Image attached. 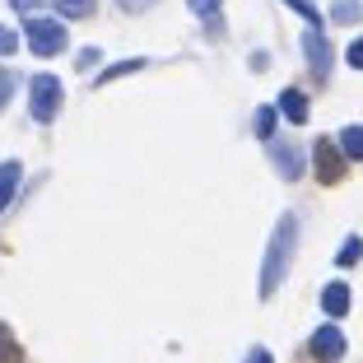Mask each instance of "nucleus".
<instances>
[{
	"label": "nucleus",
	"instance_id": "9",
	"mask_svg": "<svg viewBox=\"0 0 363 363\" xmlns=\"http://www.w3.org/2000/svg\"><path fill=\"white\" fill-rule=\"evenodd\" d=\"M321 308H326V317H345V312H350V289H345L340 279H335V284H326Z\"/></svg>",
	"mask_w": 363,
	"mask_h": 363
},
{
	"label": "nucleus",
	"instance_id": "21",
	"mask_svg": "<svg viewBox=\"0 0 363 363\" xmlns=\"http://www.w3.org/2000/svg\"><path fill=\"white\" fill-rule=\"evenodd\" d=\"M14 47H19V38H14V28H0V56H10Z\"/></svg>",
	"mask_w": 363,
	"mask_h": 363
},
{
	"label": "nucleus",
	"instance_id": "24",
	"mask_svg": "<svg viewBox=\"0 0 363 363\" xmlns=\"http://www.w3.org/2000/svg\"><path fill=\"white\" fill-rule=\"evenodd\" d=\"M247 363H275V359H270L266 350H252V354H247Z\"/></svg>",
	"mask_w": 363,
	"mask_h": 363
},
{
	"label": "nucleus",
	"instance_id": "4",
	"mask_svg": "<svg viewBox=\"0 0 363 363\" xmlns=\"http://www.w3.org/2000/svg\"><path fill=\"white\" fill-rule=\"evenodd\" d=\"M312 163H317V182H326V186H335L345 177V154L335 140H317L312 145Z\"/></svg>",
	"mask_w": 363,
	"mask_h": 363
},
{
	"label": "nucleus",
	"instance_id": "20",
	"mask_svg": "<svg viewBox=\"0 0 363 363\" xmlns=\"http://www.w3.org/2000/svg\"><path fill=\"white\" fill-rule=\"evenodd\" d=\"M10 94H14V75H10V70H0V107L10 103Z\"/></svg>",
	"mask_w": 363,
	"mask_h": 363
},
{
	"label": "nucleus",
	"instance_id": "18",
	"mask_svg": "<svg viewBox=\"0 0 363 363\" xmlns=\"http://www.w3.org/2000/svg\"><path fill=\"white\" fill-rule=\"evenodd\" d=\"M289 5H294V10H298L312 28H321V14H317V5H312V0H289Z\"/></svg>",
	"mask_w": 363,
	"mask_h": 363
},
{
	"label": "nucleus",
	"instance_id": "6",
	"mask_svg": "<svg viewBox=\"0 0 363 363\" xmlns=\"http://www.w3.org/2000/svg\"><path fill=\"white\" fill-rule=\"evenodd\" d=\"M308 354L317 363H340L345 359V335H340V326H321V331H312Z\"/></svg>",
	"mask_w": 363,
	"mask_h": 363
},
{
	"label": "nucleus",
	"instance_id": "3",
	"mask_svg": "<svg viewBox=\"0 0 363 363\" xmlns=\"http://www.w3.org/2000/svg\"><path fill=\"white\" fill-rule=\"evenodd\" d=\"M28 47L38 56H56V52H65V28L56 19H28Z\"/></svg>",
	"mask_w": 363,
	"mask_h": 363
},
{
	"label": "nucleus",
	"instance_id": "10",
	"mask_svg": "<svg viewBox=\"0 0 363 363\" xmlns=\"http://www.w3.org/2000/svg\"><path fill=\"white\" fill-rule=\"evenodd\" d=\"M14 191H19V163H0V214H5V205L14 201Z\"/></svg>",
	"mask_w": 363,
	"mask_h": 363
},
{
	"label": "nucleus",
	"instance_id": "22",
	"mask_svg": "<svg viewBox=\"0 0 363 363\" xmlns=\"http://www.w3.org/2000/svg\"><path fill=\"white\" fill-rule=\"evenodd\" d=\"M345 61H350L354 70H363V38H359V43H350V52H345Z\"/></svg>",
	"mask_w": 363,
	"mask_h": 363
},
{
	"label": "nucleus",
	"instance_id": "8",
	"mask_svg": "<svg viewBox=\"0 0 363 363\" xmlns=\"http://www.w3.org/2000/svg\"><path fill=\"white\" fill-rule=\"evenodd\" d=\"M279 112H284L294 126H303V121H308V98H303L298 89H284V94H279Z\"/></svg>",
	"mask_w": 363,
	"mask_h": 363
},
{
	"label": "nucleus",
	"instance_id": "23",
	"mask_svg": "<svg viewBox=\"0 0 363 363\" xmlns=\"http://www.w3.org/2000/svg\"><path fill=\"white\" fill-rule=\"evenodd\" d=\"M10 5H14V10H19V14H33V10H38V5H43V0H10Z\"/></svg>",
	"mask_w": 363,
	"mask_h": 363
},
{
	"label": "nucleus",
	"instance_id": "25",
	"mask_svg": "<svg viewBox=\"0 0 363 363\" xmlns=\"http://www.w3.org/2000/svg\"><path fill=\"white\" fill-rule=\"evenodd\" d=\"M126 10H145V5H154V0H121Z\"/></svg>",
	"mask_w": 363,
	"mask_h": 363
},
{
	"label": "nucleus",
	"instance_id": "7",
	"mask_svg": "<svg viewBox=\"0 0 363 363\" xmlns=\"http://www.w3.org/2000/svg\"><path fill=\"white\" fill-rule=\"evenodd\" d=\"M270 159H275L279 177L284 182H298L303 177V150L298 145H289V140H270Z\"/></svg>",
	"mask_w": 363,
	"mask_h": 363
},
{
	"label": "nucleus",
	"instance_id": "15",
	"mask_svg": "<svg viewBox=\"0 0 363 363\" xmlns=\"http://www.w3.org/2000/svg\"><path fill=\"white\" fill-rule=\"evenodd\" d=\"M145 61H121V65H107L103 75H98V84H112V79H121V75H130V70H140Z\"/></svg>",
	"mask_w": 363,
	"mask_h": 363
},
{
	"label": "nucleus",
	"instance_id": "16",
	"mask_svg": "<svg viewBox=\"0 0 363 363\" xmlns=\"http://www.w3.org/2000/svg\"><path fill=\"white\" fill-rule=\"evenodd\" d=\"M359 257H363V242H359V238H345V247H340V257H335V261H340V266H359Z\"/></svg>",
	"mask_w": 363,
	"mask_h": 363
},
{
	"label": "nucleus",
	"instance_id": "2",
	"mask_svg": "<svg viewBox=\"0 0 363 363\" xmlns=\"http://www.w3.org/2000/svg\"><path fill=\"white\" fill-rule=\"evenodd\" d=\"M28 107H33V121H56V112H61V79L56 75H38L33 79V98H28Z\"/></svg>",
	"mask_w": 363,
	"mask_h": 363
},
{
	"label": "nucleus",
	"instance_id": "12",
	"mask_svg": "<svg viewBox=\"0 0 363 363\" xmlns=\"http://www.w3.org/2000/svg\"><path fill=\"white\" fill-rule=\"evenodd\" d=\"M0 363H23V350H19V340H14V331L0 321Z\"/></svg>",
	"mask_w": 363,
	"mask_h": 363
},
{
	"label": "nucleus",
	"instance_id": "11",
	"mask_svg": "<svg viewBox=\"0 0 363 363\" xmlns=\"http://www.w3.org/2000/svg\"><path fill=\"white\" fill-rule=\"evenodd\" d=\"M340 154H345V159H354V163L363 159V126H345L340 130Z\"/></svg>",
	"mask_w": 363,
	"mask_h": 363
},
{
	"label": "nucleus",
	"instance_id": "19",
	"mask_svg": "<svg viewBox=\"0 0 363 363\" xmlns=\"http://www.w3.org/2000/svg\"><path fill=\"white\" fill-rule=\"evenodd\" d=\"M214 10H219V0H191V14H201V19H214Z\"/></svg>",
	"mask_w": 363,
	"mask_h": 363
},
{
	"label": "nucleus",
	"instance_id": "5",
	"mask_svg": "<svg viewBox=\"0 0 363 363\" xmlns=\"http://www.w3.org/2000/svg\"><path fill=\"white\" fill-rule=\"evenodd\" d=\"M303 56H308V70L317 75V84H326V79H331V43L321 38V28H308V38H303Z\"/></svg>",
	"mask_w": 363,
	"mask_h": 363
},
{
	"label": "nucleus",
	"instance_id": "14",
	"mask_svg": "<svg viewBox=\"0 0 363 363\" xmlns=\"http://www.w3.org/2000/svg\"><path fill=\"white\" fill-rule=\"evenodd\" d=\"M56 10H61L65 19H89V14H94V0H56Z\"/></svg>",
	"mask_w": 363,
	"mask_h": 363
},
{
	"label": "nucleus",
	"instance_id": "1",
	"mask_svg": "<svg viewBox=\"0 0 363 363\" xmlns=\"http://www.w3.org/2000/svg\"><path fill=\"white\" fill-rule=\"evenodd\" d=\"M294 252H298V214H279L275 233H270V247H266V261H261V298H275V289L289 275Z\"/></svg>",
	"mask_w": 363,
	"mask_h": 363
},
{
	"label": "nucleus",
	"instance_id": "17",
	"mask_svg": "<svg viewBox=\"0 0 363 363\" xmlns=\"http://www.w3.org/2000/svg\"><path fill=\"white\" fill-rule=\"evenodd\" d=\"M257 135L275 140V107H261V112H257Z\"/></svg>",
	"mask_w": 363,
	"mask_h": 363
},
{
	"label": "nucleus",
	"instance_id": "13",
	"mask_svg": "<svg viewBox=\"0 0 363 363\" xmlns=\"http://www.w3.org/2000/svg\"><path fill=\"white\" fill-rule=\"evenodd\" d=\"M331 19H335V23H359V19H363V5H359V0H335Z\"/></svg>",
	"mask_w": 363,
	"mask_h": 363
}]
</instances>
